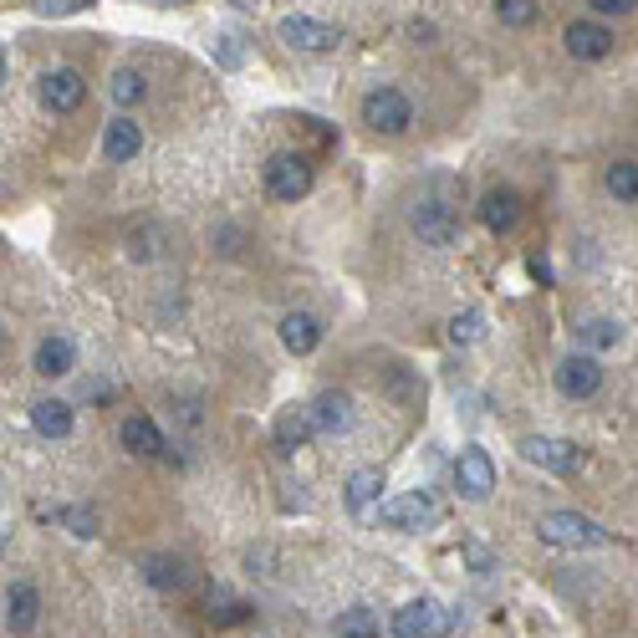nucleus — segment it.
Listing matches in <instances>:
<instances>
[{
	"instance_id": "obj_3",
	"label": "nucleus",
	"mask_w": 638,
	"mask_h": 638,
	"mask_svg": "<svg viewBox=\"0 0 638 638\" xmlns=\"http://www.w3.org/2000/svg\"><path fill=\"white\" fill-rule=\"evenodd\" d=\"M266 195L276 204H297L312 195V159L307 153H271L266 159Z\"/></svg>"
},
{
	"instance_id": "obj_24",
	"label": "nucleus",
	"mask_w": 638,
	"mask_h": 638,
	"mask_svg": "<svg viewBox=\"0 0 638 638\" xmlns=\"http://www.w3.org/2000/svg\"><path fill=\"white\" fill-rule=\"evenodd\" d=\"M603 189L618 204H638V164H634V159H613V164H608V174H603Z\"/></svg>"
},
{
	"instance_id": "obj_32",
	"label": "nucleus",
	"mask_w": 638,
	"mask_h": 638,
	"mask_svg": "<svg viewBox=\"0 0 638 638\" xmlns=\"http://www.w3.org/2000/svg\"><path fill=\"white\" fill-rule=\"evenodd\" d=\"M92 0H36V16H77Z\"/></svg>"
},
{
	"instance_id": "obj_4",
	"label": "nucleus",
	"mask_w": 638,
	"mask_h": 638,
	"mask_svg": "<svg viewBox=\"0 0 638 638\" xmlns=\"http://www.w3.org/2000/svg\"><path fill=\"white\" fill-rule=\"evenodd\" d=\"M373 521L388 526V531H424V526H435L439 521V501L429 496V490H409V496H393V501L378 505Z\"/></svg>"
},
{
	"instance_id": "obj_21",
	"label": "nucleus",
	"mask_w": 638,
	"mask_h": 638,
	"mask_svg": "<svg viewBox=\"0 0 638 638\" xmlns=\"http://www.w3.org/2000/svg\"><path fill=\"white\" fill-rule=\"evenodd\" d=\"M317 342H322V322L312 317V312H286L282 317V348L286 353H317Z\"/></svg>"
},
{
	"instance_id": "obj_18",
	"label": "nucleus",
	"mask_w": 638,
	"mask_h": 638,
	"mask_svg": "<svg viewBox=\"0 0 638 638\" xmlns=\"http://www.w3.org/2000/svg\"><path fill=\"white\" fill-rule=\"evenodd\" d=\"M118 439H123V450H128V454H143V460H153V454H168L164 429H159L149 414H128V420H123V429H118Z\"/></svg>"
},
{
	"instance_id": "obj_27",
	"label": "nucleus",
	"mask_w": 638,
	"mask_h": 638,
	"mask_svg": "<svg viewBox=\"0 0 638 638\" xmlns=\"http://www.w3.org/2000/svg\"><path fill=\"white\" fill-rule=\"evenodd\" d=\"M480 337H486V312H480V307H471V312H454V317H450V342L471 348V342H480Z\"/></svg>"
},
{
	"instance_id": "obj_22",
	"label": "nucleus",
	"mask_w": 638,
	"mask_h": 638,
	"mask_svg": "<svg viewBox=\"0 0 638 638\" xmlns=\"http://www.w3.org/2000/svg\"><path fill=\"white\" fill-rule=\"evenodd\" d=\"M143 583H149L153 592H179L189 583V567L185 556H168V552H153L143 556Z\"/></svg>"
},
{
	"instance_id": "obj_23",
	"label": "nucleus",
	"mask_w": 638,
	"mask_h": 638,
	"mask_svg": "<svg viewBox=\"0 0 638 638\" xmlns=\"http://www.w3.org/2000/svg\"><path fill=\"white\" fill-rule=\"evenodd\" d=\"M32 424H36V435L67 439L72 424H77V414H72V403H62V399H36L32 403Z\"/></svg>"
},
{
	"instance_id": "obj_19",
	"label": "nucleus",
	"mask_w": 638,
	"mask_h": 638,
	"mask_svg": "<svg viewBox=\"0 0 638 638\" xmlns=\"http://www.w3.org/2000/svg\"><path fill=\"white\" fill-rule=\"evenodd\" d=\"M138 149H143V128L134 118H113L102 128V159L108 164H134Z\"/></svg>"
},
{
	"instance_id": "obj_20",
	"label": "nucleus",
	"mask_w": 638,
	"mask_h": 638,
	"mask_svg": "<svg viewBox=\"0 0 638 638\" xmlns=\"http://www.w3.org/2000/svg\"><path fill=\"white\" fill-rule=\"evenodd\" d=\"M72 363H77V348H72V337L51 333V337H41V342H36L32 368L41 373V378H67Z\"/></svg>"
},
{
	"instance_id": "obj_6",
	"label": "nucleus",
	"mask_w": 638,
	"mask_h": 638,
	"mask_svg": "<svg viewBox=\"0 0 638 638\" xmlns=\"http://www.w3.org/2000/svg\"><path fill=\"white\" fill-rule=\"evenodd\" d=\"M450 613H445V603H435V598H414V603H403L393 618H388V634L393 638H439L450 634Z\"/></svg>"
},
{
	"instance_id": "obj_35",
	"label": "nucleus",
	"mask_w": 638,
	"mask_h": 638,
	"mask_svg": "<svg viewBox=\"0 0 638 638\" xmlns=\"http://www.w3.org/2000/svg\"><path fill=\"white\" fill-rule=\"evenodd\" d=\"M230 5H240V11H255V5H261V0H230Z\"/></svg>"
},
{
	"instance_id": "obj_15",
	"label": "nucleus",
	"mask_w": 638,
	"mask_h": 638,
	"mask_svg": "<svg viewBox=\"0 0 638 638\" xmlns=\"http://www.w3.org/2000/svg\"><path fill=\"white\" fill-rule=\"evenodd\" d=\"M312 424H317V435H348L353 429V399L337 393V388H322L312 399Z\"/></svg>"
},
{
	"instance_id": "obj_13",
	"label": "nucleus",
	"mask_w": 638,
	"mask_h": 638,
	"mask_svg": "<svg viewBox=\"0 0 638 638\" xmlns=\"http://www.w3.org/2000/svg\"><path fill=\"white\" fill-rule=\"evenodd\" d=\"M562 41H567V51L577 57V62H603L618 36L608 32L603 21H572L567 32H562Z\"/></svg>"
},
{
	"instance_id": "obj_36",
	"label": "nucleus",
	"mask_w": 638,
	"mask_h": 638,
	"mask_svg": "<svg viewBox=\"0 0 638 638\" xmlns=\"http://www.w3.org/2000/svg\"><path fill=\"white\" fill-rule=\"evenodd\" d=\"M149 5H185V0H149Z\"/></svg>"
},
{
	"instance_id": "obj_25",
	"label": "nucleus",
	"mask_w": 638,
	"mask_h": 638,
	"mask_svg": "<svg viewBox=\"0 0 638 638\" xmlns=\"http://www.w3.org/2000/svg\"><path fill=\"white\" fill-rule=\"evenodd\" d=\"M577 337H583V348H588V353H608V348H618L623 342V327L613 317H583Z\"/></svg>"
},
{
	"instance_id": "obj_10",
	"label": "nucleus",
	"mask_w": 638,
	"mask_h": 638,
	"mask_svg": "<svg viewBox=\"0 0 638 638\" xmlns=\"http://www.w3.org/2000/svg\"><path fill=\"white\" fill-rule=\"evenodd\" d=\"M556 388L567 393V399H592L598 388H603V363L592 353H572L556 363Z\"/></svg>"
},
{
	"instance_id": "obj_11",
	"label": "nucleus",
	"mask_w": 638,
	"mask_h": 638,
	"mask_svg": "<svg viewBox=\"0 0 638 638\" xmlns=\"http://www.w3.org/2000/svg\"><path fill=\"white\" fill-rule=\"evenodd\" d=\"M41 102H47L51 113H77L87 98V83H83V72H72V67H51L41 72Z\"/></svg>"
},
{
	"instance_id": "obj_12",
	"label": "nucleus",
	"mask_w": 638,
	"mask_h": 638,
	"mask_svg": "<svg viewBox=\"0 0 638 638\" xmlns=\"http://www.w3.org/2000/svg\"><path fill=\"white\" fill-rule=\"evenodd\" d=\"M480 225H486L490 236H511L521 225V195L511 185H496L486 189V200H480Z\"/></svg>"
},
{
	"instance_id": "obj_29",
	"label": "nucleus",
	"mask_w": 638,
	"mask_h": 638,
	"mask_svg": "<svg viewBox=\"0 0 638 638\" xmlns=\"http://www.w3.org/2000/svg\"><path fill=\"white\" fill-rule=\"evenodd\" d=\"M501 26H531L537 21V0H496Z\"/></svg>"
},
{
	"instance_id": "obj_14",
	"label": "nucleus",
	"mask_w": 638,
	"mask_h": 638,
	"mask_svg": "<svg viewBox=\"0 0 638 638\" xmlns=\"http://www.w3.org/2000/svg\"><path fill=\"white\" fill-rule=\"evenodd\" d=\"M342 501L353 516H373L378 505H384V471L378 465H363V471L348 475V486H342Z\"/></svg>"
},
{
	"instance_id": "obj_7",
	"label": "nucleus",
	"mask_w": 638,
	"mask_h": 638,
	"mask_svg": "<svg viewBox=\"0 0 638 638\" xmlns=\"http://www.w3.org/2000/svg\"><path fill=\"white\" fill-rule=\"evenodd\" d=\"M521 460H531L552 475H577L583 471V445H572L562 435H526L521 439Z\"/></svg>"
},
{
	"instance_id": "obj_26",
	"label": "nucleus",
	"mask_w": 638,
	"mask_h": 638,
	"mask_svg": "<svg viewBox=\"0 0 638 638\" xmlns=\"http://www.w3.org/2000/svg\"><path fill=\"white\" fill-rule=\"evenodd\" d=\"M333 634L337 638H378V613H373V608H363V603H353L348 613H337Z\"/></svg>"
},
{
	"instance_id": "obj_16",
	"label": "nucleus",
	"mask_w": 638,
	"mask_h": 638,
	"mask_svg": "<svg viewBox=\"0 0 638 638\" xmlns=\"http://www.w3.org/2000/svg\"><path fill=\"white\" fill-rule=\"evenodd\" d=\"M36 618H41V592L32 583H11L5 588V634H32Z\"/></svg>"
},
{
	"instance_id": "obj_1",
	"label": "nucleus",
	"mask_w": 638,
	"mask_h": 638,
	"mask_svg": "<svg viewBox=\"0 0 638 638\" xmlns=\"http://www.w3.org/2000/svg\"><path fill=\"white\" fill-rule=\"evenodd\" d=\"M435 195H420L414 200V210H409V225H414V236L424 240V246H435V251H445V246H454L460 240V215H454V204H450V179L439 174Z\"/></svg>"
},
{
	"instance_id": "obj_34",
	"label": "nucleus",
	"mask_w": 638,
	"mask_h": 638,
	"mask_svg": "<svg viewBox=\"0 0 638 638\" xmlns=\"http://www.w3.org/2000/svg\"><path fill=\"white\" fill-rule=\"evenodd\" d=\"M531 276H537V282L547 286V282H552V266H547V261H541V255H531Z\"/></svg>"
},
{
	"instance_id": "obj_2",
	"label": "nucleus",
	"mask_w": 638,
	"mask_h": 638,
	"mask_svg": "<svg viewBox=\"0 0 638 638\" xmlns=\"http://www.w3.org/2000/svg\"><path fill=\"white\" fill-rule=\"evenodd\" d=\"M537 537L547 547H562V552H588V547H603L608 531L583 511H547L537 521Z\"/></svg>"
},
{
	"instance_id": "obj_33",
	"label": "nucleus",
	"mask_w": 638,
	"mask_h": 638,
	"mask_svg": "<svg viewBox=\"0 0 638 638\" xmlns=\"http://www.w3.org/2000/svg\"><path fill=\"white\" fill-rule=\"evenodd\" d=\"M592 11H603V16H613V11H634L638 0H588Z\"/></svg>"
},
{
	"instance_id": "obj_9",
	"label": "nucleus",
	"mask_w": 638,
	"mask_h": 638,
	"mask_svg": "<svg viewBox=\"0 0 638 638\" xmlns=\"http://www.w3.org/2000/svg\"><path fill=\"white\" fill-rule=\"evenodd\" d=\"M454 490L465 496V501H486L490 490H496V460H490L486 450H460V460H454Z\"/></svg>"
},
{
	"instance_id": "obj_31",
	"label": "nucleus",
	"mask_w": 638,
	"mask_h": 638,
	"mask_svg": "<svg viewBox=\"0 0 638 638\" xmlns=\"http://www.w3.org/2000/svg\"><path fill=\"white\" fill-rule=\"evenodd\" d=\"M246 613H251V608H246V603H236L230 592H220V588L210 592V618H215V623H240Z\"/></svg>"
},
{
	"instance_id": "obj_17",
	"label": "nucleus",
	"mask_w": 638,
	"mask_h": 638,
	"mask_svg": "<svg viewBox=\"0 0 638 638\" xmlns=\"http://www.w3.org/2000/svg\"><path fill=\"white\" fill-rule=\"evenodd\" d=\"M317 435V424H312V403H291L282 409V420H276V454H297L307 439Z\"/></svg>"
},
{
	"instance_id": "obj_5",
	"label": "nucleus",
	"mask_w": 638,
	"mask_h": 638,
	"mask_svg": "<svg viewBox=\"0 0 638 638\" xmlns=\"http://www.w3.org/2000/svg\"><path fill=\"white\" fill-rule=\"evenodd\" d=\"M363 123H368L373 134L399 138L403 128L414 123V102L403 98L399 87H373L368 98H363Z\"/></svg>"
},
{
	"instance_id": "obj_30",
	"label": "nucleus",
	"mask_w": 638,
	"mask_h": 638,
	"mask_svg": "<svg viewBox=\"0 0 638 638\" xmlns=\"http://www.w3.org/2000/svg\"><path fill=\"white\" fill-rule=\"evenodd\" d=\"M62 526H67L72 537H98V511H87V505H67V511H62Z\"/></svg>"
},
{
	"instance_id": "obj_28",
	"label": "nucleus",
	"mask_w": 638,
	"mask_h": 638,
	"mask_svg": "<svg viewBox=\"0 0 638 638\" xmlns=\"http://www.w3.org/2000/svg\"><path fill=\"white\" fill-rule=\"evenodd\" d=\"M143 92H149V83H143V72L123 67L118 77H113V102H118V108H134V102H143Z\"/></svg>"
},
{
	"instance_id": "obj_8",
	"label": "nucleus",
	"mask_w": 638,
	"mask_h": 638,
	"mask_svg": "<svg viewBox=\"0 0 638 638\" xmlns=\"http://www.w3.org/2000/svg\"><path fill=\"white\" fill-rule=\"evenodd\" d=\"M276 36H282L291 51H307V57H322V51L342 47V32L327 26V21H317V16H282L276 21Z\"/></svg>"
}]
</instances>
